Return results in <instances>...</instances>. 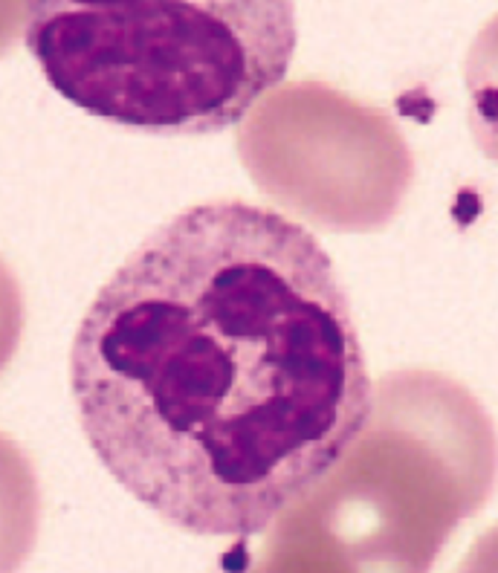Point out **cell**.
<instances>
[{"mask_svg": "<svg viewBox=\"0 0 498 573\" xmlns=\"http://www.w3.org/2000/svg\"><path fill=\"white\" fill-rule=\"evenodd\" d=\"M70 376L105 469L197 536L264 533L371 403L328 252L244 200L183 211L125 261L78 324Z\"/></svg>", "mask_w": 498, "mask_h": 573, "instance_id": "6da1fadb", "label": "cell"}, {"mask_svg": "<svg viewBox=\"0 0 498 573\" xmlns=\"http://www.w3.org/2000/svg\"><path fill=\"white\" fill-rule=\"evenodd\" d=\"M26 46L93 116L203 134L284 81L296 12L293 0H26Z\"/></svg>", "mask_w": 498, "mask_h": 573, "instance_id": "7a4b0ae2", "label": "cell"}, {"mask_svg": "<svg viewBox=\"0 0 498 573\" xmlns=\"http://www.w3.org/2000/svg\"><path fill=\"white\" fill-rule=\"evenodd\" d=\"M498 481L495 425L438 371H391L345 452L267 533L330 556L348 573H429L455 527Z\"/></svg>", "mask_w": 498, "mask_h": 573, "instance_id": "3957f363", "label": "cell"}, {"mask_svg": "<svg viewBox=\"0 0 498 573\" xmlns=\"http://www.w3.org/2000/svg\"><path fill=\"white\" fill-rule=\"evenodd\" d=\"M238 154L264 197L328 232L385 226L414 177L389 113L322 81L269 87L238 122Z\"/></svg>", "mask_w": 498, "mask_h": 573, "instance_id": "277c9868", "label": "cell"}, {"mask_svg": "<svg viewBox=\"0 0 498 573\" xmlns=\"http://www.w3.org/2000/svg\"><path fill=\"white\" fill-rule=\"evenodd\" d=\"M41 524V486L29 455L0 432V573H18Z\"/></svg>", "mask_w": 498, "mask_h": 573, "instance_id": "5b68a950", "label": "cell"}, {"mask_svg": "<svg viewBox=\"0 0 498 573\" xmlns=\"http://www.w3.org/2000/svg\"><path fill=\"white\" fill-rule=\"evenodd\" d=\"M470 127L478 148L498 162V15L478 32L467 55Z\"/></svg>", "mask_w": 498, "mask_h": 573, "instance_id": "8992f818", "label": "cell"}, {"mask_svg": "<svg viewBox=\"0 0 498 573\" xmlns=\"http://www.w3.org/2000/svg\"><path fill=\"white\" fill-rule=\"evenodd\" d=\"M229 573H348V570L342 565H336L330 556L319 553L308 545L267 533L264 545L252 556V562H247L244 567H235Z\"/></svg>", "mask_w": 498, "mask_h": 573, "instance_id": "52a82bcc", "label": "cell"}, {"mask_svg": "<svg viewBox=\"0 0 498 573\" xmlns=\"http://www.w3.org/2000/svg\"><path fill=\"white\" fill-rule=\"evenodd\" d=\"M24 321H26V304H24L21 281L15 278L12 267L0 258V373L6 371V365L12 362L15 351L21 345Z\"/></svg>", "mask_w": 498, "mask_h": 573, "instance_id": "ba28073f", "label": "cell"}, {"mask_svg": "<svg viewBox=\"0 0 498 573\" xmlns=\"http://www.w3.org/2000/svg\"><path fill=\"white\" fill-rule=\"evenodd\" d=\"M455 573H498V524L478 536Z\"/></svg>", "mask_w": 498, "mask_h": 573, "instance_id": "9c48e42d", "label": "cell"}, {"mask_svg": "<svg viewBox=\"0 0 498 573\" xmlns=\"http://www.w3.org/2000/svg\"><path fill=\"white\" fill-rule=\"evenodd\" d=\"M26 18V0H0V55L21 35Z\"/></svg>", "mask_w": 498, "mask_h": 573, "instance_id": "30bf717a", "label": "cell"}]
</instances>
